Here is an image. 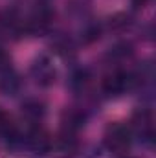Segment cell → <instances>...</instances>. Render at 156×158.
<instances>
[{"mask_svg": "<svg viewBox=\"0 0 156 158\" xmlns=\"http://www.w3.org/2000/svg\"><path fill=\"white\" fill-rule=\"evenodd\" d=\"M134 2H136V4H143L145 0H134Z\"/></svg>", "mask_w": 156, "mask_h": 158, "instance_id": "6da1fadb", "label": "cell"}]
</instances>
